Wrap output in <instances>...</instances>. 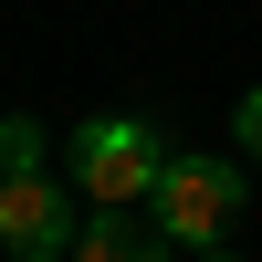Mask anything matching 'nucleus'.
I'll use <instances>...</instances> for the list:
<instances>
[{
  "label": "nucleus",
  "instance_id": "obj_6",
  "mask_svg": "<svg viewBox=\"0 0 262 262\" xmlns=\"http://www.w3.org/2000/svg\"><path fill=\"white\" fill-rule=\"evenodd\" d=\"M242 147H252V158H262V95L242 105Z\"/></svg>",
  "mask_w": 262,
  "mask_h": 262
},
{
  "label": "nucleus",
  "instance_id": "obj_3",
  "mask_svg": "<svg viewBox=\"0 0 262 262\" xmlns=\"http://www.w3.org/2000/svg\"><path fill=\"white\" fill-rule=\"evenodd\" d=\"M74 200H84V189H63L53 168L0 179V252H11V262H74V242H84Z\"/></svg>",
  "mask_w": 262,
  "mask_h": 262
},
{
  "label": "nucleus",
  "instance_id": "obj_2",
  "mask_svg": "<svg viewBox=\"0 0 262 262\" xmlns=\"http://www.w3.org/2000/svg\"><path fill=\"white\" fill-rule=\"evenodd\" d=\"M158 231L168 242H189V252H221L231 242V221H242V168L231 158H168V179H158Z\"/></svg>",
  "mask_w": 262,
  "mask_h": 262
},
{
  "label": "nucleus",
  "instance_id": "obj_7",
  "mask_svg": "<svg viewBox=\"0 0 262 262\" xmlns=\"http://www.w3.org/2000/svg\"><path fill=\"white\" fill-rule=\"evenodd\" d=\"M200 262H231V252H200Z\"/></svg>",
  "mask_w": 262,
  "mask_h": 262
},
{
  "label": "nucleus",
  "instance_id": "obj_4",
  "mask_svg": "<svg viewBox=\"0 0 262 262\" xmlns=\"http://www.w3.org/2000/svg\"><path fill=\"white\" fill-rule=\"evenodd\" d=\"M74 262H168V231L158 210H105V221H84Z\"/></svg>",
  "mask_w": 262,
  "mask_h": 262
},
{
  "label": "nucleus",
  "instance_id": "obj_1",
  "mask_svg": "<svg viewBox=\"0 0 262 262\" xmlns=\"http://www.w3.org/2000/svg\"><path fill=\"white\" fill-rule=\"evenodd\" d=\"M63 168H74V189L95 210H147L158 179H168V147H158V126H137V116H84L74 147H63Z\"/></svg>",
  "mask_w": 262,
  "mask_h": 262
},
{
  "label": "nucleus",
  "instance_id": "obj_5",
  "mask_svg": "<svg viewBox=\"0 0 262 262\" xmlns=\"http://www.w3.org/2000/svg\"><path fill=\"white\" fill-rule=\"evenodd\" d=\"M21 168H53V147L32 116H0V179H21Z\"/></svg>",
  "mask_w": 262,
  "mask_h": 262
}]
</instances>
